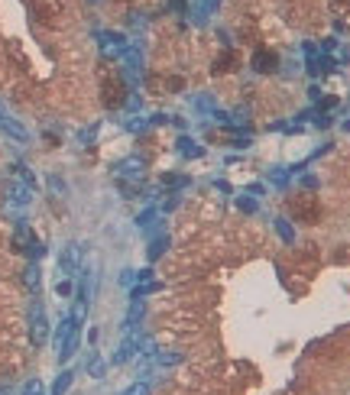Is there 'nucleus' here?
<instances>
[{
	"label": "nucleus",
	"mask_w": 350,
	"mask_h": 395,
	"mask_svg": "<svg viewBox=\"0 0 350 395\" xmlns=\"http://www.w3.org/2000/svg\"><path fill=\"white\" fill-rule=\"evenodd\" d=\"M26 337L33 344V350L49 344L52 337V324H49V314H46V302L39 295L29 298V311H26Z\"/></svg>",
	"instance_id": "1"
},
{
	"label": "nucleus",
	"mask_w": 350,
	"mask_h": 395,
	"mask_svg": "<svg viewBox=\"0 0 350 395\" xmlns=\"http://www.w3.org/2000/svg\"><path fill=\"white\" fill-rule=\"evenodd\" d=\"M149 172V159L146 155H124V159H117V163L111 165V175L114 182H134V185H143V178H146Z\"/></svg>",
	"instance_id": "2"
},
{
	"label": "nucleus",
	"mask_w": 350,
	"mask_h": 395,
	"mask_svg": "<svg viewBox=\"0 0 350 395\" xmlns=\"http://www.w3.org/2000/svg\"><path fill=\"white\" fill-rule=\"evenodd\" d=\"M94 43H98L101 58H107V62H120L124 52L130 49V39H126V33H120V29H98V33H94Z\"/></svg>",
	"instance_id": "3"
},
{
	"label": "nucleus",
	"mask_w": 350,
	"mask_h": 395,
	"mask_svg": "<svg viewBox=\"0 0 350 395\" xmlns=\"http://www.w3.org/2000/svg\"><path fill=\"white\" fill-rule=\"evenodd\" d=\"M81 260H84V247L78 240L65 243L59 253V279H75L81 272Z\"/></svg>",
	"instance_id": "4"
},
{
	"label": "nucleus",
	"mask_w": 350,
	"mask_h": 395,
	"mask_svg": "<svg viewBox=\"0 0 350 395\" xmlns=\"http://www.w3.org/2000/svg\"><path fill=\"white\" fill-rule=\"evenodd\" d=\"M120 78H124L126 85H140L143 78V52L136 43H130V49L124 52V58H120Z\"/></svg>",
	"instance_id": "5"
},
{
	"label": "nucleus",
	"mask_w": 350,
	"mask_h": 395,
	"mask_svg": "<svg viewBox=\"0 0 350 395\" xmlns=\"http://www.w3.org/2000/svg\"><path fill=\"white\" fill-rule=\"evenodd\" d=\"M140 344H143V331L120 337L117 350H114V356H111V366H126V363H134L136 356H140Z\"/></svg>",
	"instance_id": "6"
},
{
	"label": "nucleus",
	"mask_w": 350,
	"mask_h": 395,
	"mask_svg": "<svg viewBox=\"0 0 350 395\" xmlns=\"http://www.w3.org/2000/svg\"><path fill=\"white\" fill-rule=\"evenodd\" d=\"M0 130H4L10 140H16V143H29V130L23 127L20 120H14V117L4 111V107H0Z\"/></svg>",
	"instance_id": "7"
},
{
	"label": "nucleus",
	"mask_w": 350,
	"mask_h": 395,
	"mask_svg": "<svg viewBox=\"0 0 350 395\" xmlns=\"http://www.w3.org/2000/svg\"><path fill=\"white\" fill-rule=\"evenodd\" d=\"M250 68L256 71V75H273V71L279 68V56H276V52H253Z\"/></svg>",
	"instance_id": "8"
},
{
	"label": "nucleus",
	"mask_w": 350,
	"mask_h": 395,
	"mask_svg": "<svg viewBox=\"0 0 350 395\" xmlns=\"http://www.w3.org/2000/svg\"><path fill=\"white\" fill-rule=\"evenodd\" d=\"M20 282L26 285V292L39 295V292H42V266H39V262H26V266H23Z\"/></svg>",
	"instance_id": "9"
},
{
	"label": "nucleus",
	"mask_w": 350,
	"mask_h": 395,
	"mask_svg": "<svg viewBox=\"0 0 350 395\" xmlns=\"http://www.w3.org/2000/svg\"><path fill=\"white\" fill-rule=\"evenodd\" d=\"M75 321L69 318V314H62V318H59V324L52 327V347H56V353L62 350L65 344H69V337H71V331H75Z\"/></svg>",
	"instance_id": "10"
},
{
	"label": "nucleus",
	"mask_w": 350,
	"mask_h": 395,
	"mask_svg": "<svg viewBox=\"0 0 350 395\" xmlns=\"http://www.w3.org/2000/svg\"><path fill=\"white\" fill-rule=\"evenodd\" d=\"M175 153L182 155V159H198V155H204V146L198 140H191V136H179V140H175Z\"/></svg>",
	"instance_id": "11"
},
{
	"label": "nucleus",
	"mask_w": 350,
	"mask_h": 395,
	"mask_svg": "<svg viewBox=\"0 0 350 395\" xmlns=\"http://www.w3.org/2000/svg\"><path fill=\"white\" fill-rule=\"evenodd\" d=\"M10 178H16V182H23V185H29V188H39V178H36V172L29 169L26 163H10Z\"/></svg>",
	"instance_id": "12"
},
{
	"label": "nucleus",
	"mask_w": 350,
	"mask_h": 395,
	"mask_svg": "<svg viewBox=\"0 0 350 395\" xmlns=\"http://www.w3.org/2000/svg\"><path fill=\"white\" fill-rule=\"evenodd\" d=\"M84 369H88V376H91V379H104V373H107L104 356H101L98 350H91V353H88V363H84Z\"/></svg>",
	"instance_id": "13"
},
{
	"label": "nucleus",
	"mask_w": 350,
	"mask_h": 395,
	"mask_svg": "<svg viewBox=\"0 0 350 395\" xmlns=\"http://www.w3.org/2000/svg\"><path fill=\"white\" fill-rule=\"evenodd\" d=\"M169 243H172V237H169V233H162V237H153V240H149V247H146V250H149L146 260L156 262V260H159V256L169 250Z\"/></svg>",
	"instance_id": "14"
},
{
	"label": "nucleus",
	"mask_w": 350,
	"mask_h": 395,
	"mask_svg": "<svg viewBox=\"0 0 350 395\" xmlns=\"http://www.w3.org/2000/svg\"><path fill=\"white\" fill-rule=\"evenodd\" d=\"M71 382H75V369H62V373L56 376V382H52L49 395H65L71 389Z\"/></svg>",
	"instance_id": "15"
},
{
	"label": "nucleus",
	"mask_w": 350,
	"mask_h": 395,
	"mask_svg": "<svg viewBox=\"0 0 350 395\" xmlns=\"http://www.w3.org/2000/svg\"><path fill=\"white\" fill-rule=\"evenodd\" d=\"M292 175H295V169H286V165H276V169H269V172H266L269 185H276V188H286L289 178H292Z\"/></svg>",
	"instance_id": "16"
},
{
	"label": "nucleus",
	"mask_w": 350,
	"mask_h": 395,
	"mask_svg": "<svg viewBox=\"0 0 350 395\" xmlns=\"http://www.w3.org/2000/svg\"><path fill=\"white\" fill-rule=\"evenodd\" d=\"M46 185H49V191L56 198H65L69 195V185H65V178L59 175V172H49V175H46Z\"/></svg>",
	"instance_id": "17"
},
{
	"label": "nucleus",
	"mask_w": 350,
	"mask_h": 395,
	"mask_svg": "<svg viewBox=\"0 0 350 395\" xmlns=\"http://www.w3.org/2000/svg\"><path fill=\"white\" fill-rule=\"evenodd\" d=\"M149 392H153V382L143 379V376H140V379H134V382H130V386H126L120 395H149Z\"/></svg>",
	"instance_id": "18"
},
{
	"label": "nucleus",
	"mask_w": 350,
	"mask_h": 395,
	"mask_svg": "<svg viewBox=\"0 0 350 395\" xmlns=\"http://www.w3.org/2000/svg\"><path fill=\"white\" fill-rule=\"evenodd\" d=\"M20 395H49V392H46V382H42L39 376H33V379H26V386L20 389Z\"/></svg>",
	"instance_id": "19"
},
{
	"label": "nucleus",
	"mask_w": 350,
	"mask_h": 395,
	"mask_svg": "<svg viewBox=\"0 0 350 395\" xmlns=\"http://www.w3.org/2000/svg\"><path fill=\"white\" fill-rule=\"evenodd\" d=\"M273 224H276V233L282 237V243H295V230L289 227V220H286V217H276Z\"/></svg>",
	"instance_id": "20"
},
{
	"label": "nucleus",
	"mask_w": 350,
	"mask_h": 395,
	"mask_svg": "<svg viewBox=\"0 0 350 395\" xmlns=\"http://www.w3.org/2000/svg\"><path fill=\"white\" fill-rule=\"evenodd\" d=\"M191 185V178L189 175H162V188H189Z\"/></svg>",
	"instance_id": "21"
},
{
	"label": "nucleus",
	"mask_w": 350,
	"mask_h": 395,
	"mask_svg": "<svg viewBox=\"0 0 350 395\" xmlns=\"http://www.w3.org/2000/svg\"><path fill=\"white\" fill-rule=\"evenodd\" d=\"M98 130H101V123H88V127L78 133V143H81V146H91V143L98 140Z\"/></svg>",
	"instance_id": "22"
},
{
	"label": "nucleus",
	"mask_w": 350,
	"mask_h": 395,
	"mask_svg": "<svg viewBox=\"0 0 350 395\" xmlns=\"http://www.w3.org/2000/svg\"><path fill=\"white\" fill-rule=\"evenodd\" d=\"M56 295L59 298H75V279H59V282H56Z\"/></svg>",
	"instance_id": "23"
},
{
	"label": "nucleus",
	"mask_w": 350,
	"mask_h": 395,
	"mask_svg": "<svg viewBox=\"0 0 350 395\" xmlns=\"http://www.w3.org/2000/svg\"><path fill=\"white\" fill-rule=\"evenodd\" d=\"M146 127H149V120H146V117H130V120L124 123V130H126V133H143Z\"/></svg>",
	"instance_id": "24"
},
{
	"label": "nucleus",
	"mask_w": 350,
	"mask_h": 395,
	"mask_svg": "<svg viewBox=\"0 0 350 395\" xmlns=\"http://www.w3.org/2000/svg\"><path fill=\"white\" fill-rule=\"evenodd\" d=\"M237 207H240L244 214H256V211H259L256 198H250V195H240V198H237Z\"/></svg>",
	"instance_id": "25"
},
{
	"label": "nucleus",
	"mask_w": 350,
	"mask_h": 395,
	"mask_svg": "<svg viewBox=\"0 0 350 395\" xmlns=\"http://www.w3.org/2000/svg\"><path fill=\"white\" fill-rule=\"evenodd\" d=\"M117 285L120 289H134L136 285V269H124V272L117 275Z\"/></svg>",
	"instance_id": "26"
},
{
	"label": "nucleus",
	"mask_w": 350,
	"mask_h": 395,
	"mask_svg": "<svg viewBox=\"0 0 350 395\" xmlns=\"http://www.w3.org/2000/svg\"><path fill=\"white\" fill-rule=\"evenodd\" d=\"M153 217H156V207H146V211H143L140 217H136V227H140V230H146V224H149Z\"/></svg>",
	"instance_id": "27"
},
{
	"label": "nucleus",
	"mask_w": 350,
	"mask_h": 395,
	"mask_svg": "<svg viewBox=\"0 0 350 395\" xmlns=\"http://www.w3.org/2000/svg\"><path fill=\"white\" fill-rule=\"evenodd\" d=\"M88 4H104V0H88Z\"/></svg>",
	"instance_id": "28"
}]
</instances>
